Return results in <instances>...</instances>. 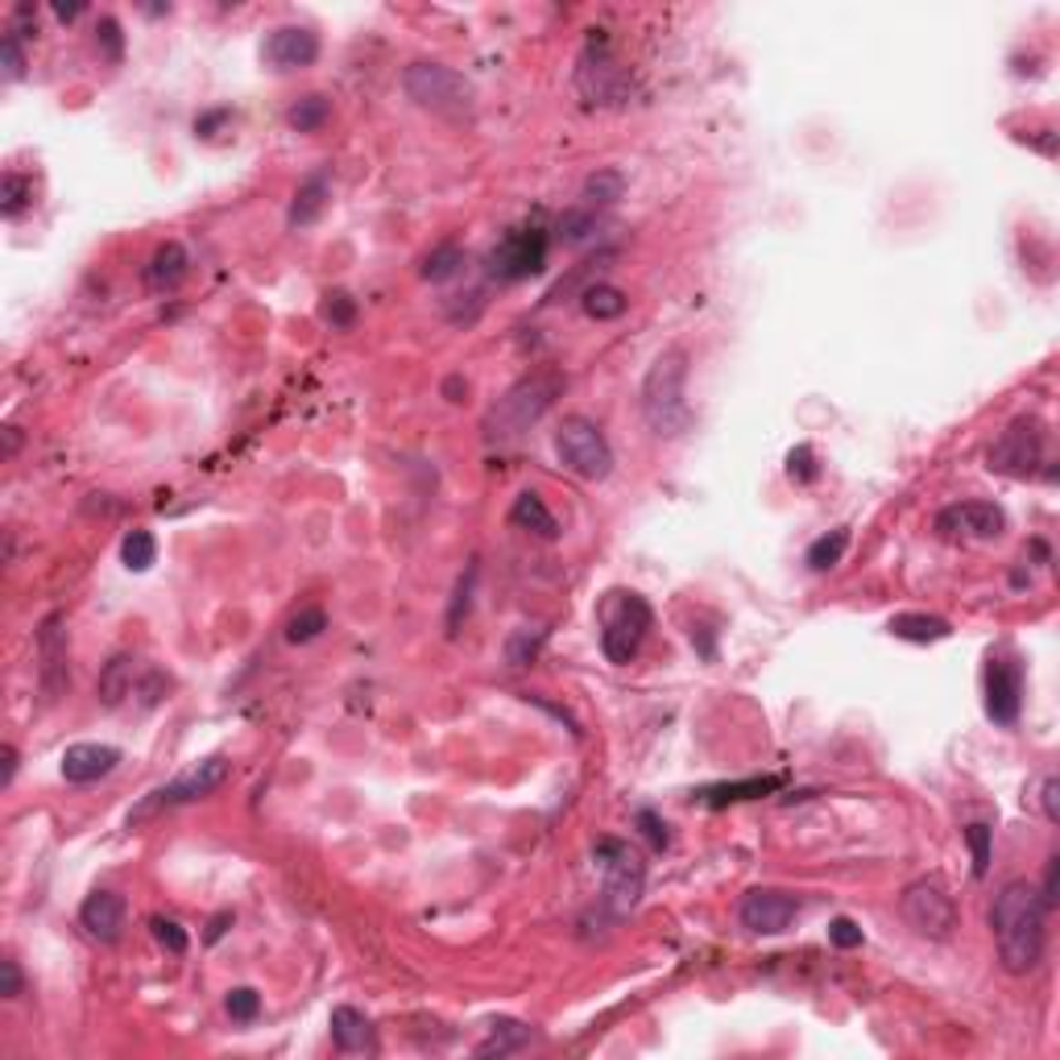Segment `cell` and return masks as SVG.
<instances>
[{
  "label": "cell",
  "mask_w": 1060,
  "mask_h": 1060,
  "mask_svg": "<svg viewBox=\"0 0 1060 1060\" xmlns=\"http://www.w3.org/2000/svg\"><path fill=\"white\" fill-rule=\"evenodd\" d=\"M30 204H34V179L21 171H4V179H0V216L18 220Z\"/></svg>",
  "instance_id": "cell-35"
},
{
  "label": "cell",
  "mask_w": 1060,
  "mask_h": 1060,
  "mask_svg": "<svg viewBox=\"0 0 1060 1060\" xmlns=\"http://www.w3.org/2000/svg\"><path fill=\"white\" fill-rule=\"evenodd\" d=\"M548 249H551V232L543 224L510 228V232L485 253V278L497 282V286H513V282H522V278L543 274V270H548Z\"/></svg>",
  "instance_id": "cell-7"
},
{
  "label": "cell",
  "mask_w": 1060,
  "mask_h": 1060,
  "mask_svg": "<svg viewBox=\"0 0 1060 1060\" xmlns=\"http://www.w3.org/2000/svg\"><path fill=\"white\" fill-rule=\"evenodd\" d=\"M621 199H626V174L614 171V166H597V171L581 183V199H576V204L601 216V212L617 207Z\"/></svg>",
  "instance_id": "cell-26"
},
{
  "label": "cell",
  "mask_w": 1060,
  "mask_h": 1060,
  "mask_svg": "<svg viewBox=\"0 0 1060 1060\" xmlns=\"http://www.w3.org/2000/svg\"><path fill=\"white\" fill-rule=\"evenodd\" d=\"M96 46L104 51L108 63H120V58H125V34H120L117 18H100V25H96Z\"/></svg>",
  "instance_id": "cell-46"
},
{
  "label": "cell",
  "mask_w": 1060,
  "mask_h": 1060,
  "mask_svg": "<svg viewBox=\"0 0 1060 1060\" xmlns=\"http://www.w3.org/2000/svg\"><path fill=\"white\" fill-rule=\"evenodd\" d=\"M187 270H191L187 249H183L179 240H166V245H158L154 257L145 261V270H141V282H145V291L171 294V291H179V286H183Z\"/></svg>",
  "instance_id": "cell-21"
},
{
  "label": "cell",
  "mask_w": 1060,
  "mask_h": 1060,
  "mask_svg": "<svg viewBox=\"0 0 1060 1060\" xmlns=\"http://www.w3.org/2000/svg\"><path fill=\"white\" fill-rule=\"evenodd\" d=\"M982 692H986V717L1003 729H1015L1024 717V659L1010 647L994 650L986 659Z\"/></svg>",
  "instance_id": "cell-12"
},
{
  "label": "cell",
  "mask_w": 1060,
  "mask_h": 1060,
  "mask_svg": "<svg viewBox=\"0 0 1060 1060\" xmlns=\"http://www.w3.org/2000/svg\"><path fill=\"white\" fill-rule=\"evenodd\" d=\"M829 944L833 949H862L866 944V932H862V923L850 920V916H837V920H829Z\"/></svg>",
  "instance_id": "cell-45"
},
{
  "label": "cell",
  "mask_w": 1060,
  "mask_h": 1060,
  "mask_svg": "<svg viewBox=\"0 0 1060 1060\" xmlns=\"http://www.w3.org/2000/svg\"><path fill=\"white\" fill-rule=\"evenodd\" d=\"M125 916H129L125 895L108 887L91 890L84 904H79V928L100 944H117L120 937H125Z\"/></svg>",
  "instance_id": "cell-18"
},
{
  "label": "cell",
  "mask_w": 1060,
  "mask_h": 1060,
  "mask_svg": "<svg viewBox=\"0 0 1060 1060\" xmlns=\"http://www.w3.org/2000/svg\"><path fill=\"white\" fill-rule=\"evenodd\" d=\"M21 991H25V974H21L18 958L4 953V961H0V994L4 998H21Z\"/></svg>",
  "instance_id": "cell-48"
},
{
  "label": "cell",
  "mask_w": 1060,
  "mask_h": 1060,
  "mask_svg": "<svg viewBox=\"0 0 1060 1060\" xmlns=\"http://www.w3.org/2000/svg\"><path fill=\"white\" fill-rule=\"evenodd\" d=\"M527 701H530V704H539V709H548V713H551V717H555V721H560V725H567V734H572V737H581V721L572 717L567 709H560V704H548V701H543V696H527Z\"/></svg>",
  "instance_id": "cell-51"
},
{
  "label": "cell",
  "mask_w": 1060,
  "mask_h": 1060,
  "mask_svg": "<svg viewBox=\"0 0 1060 1060\" xmlns=\"http://www.w3.org/2000/svg\"><path fill=\"white\" fill-rule=\"evenodd\" d=\"M327 120H332V96L324 91H307L286 108V125L294 133H320Z\"/></svg>",
  "instance_id": "cell-31"
},
{
  "label": "cell",
  "mask_w": 1060,
  "mask_h": 1060,
  "mask_svg": "<svg viewBox=\"0 0 1060 1060\" xmlns=\"http://www.w3.org/2000/svg\"><path fill=\"white\" fill-rule=\"evenodd\" d=\"M150 932H154V941L166 949V953H174V958H183L187 953V944H191V937H187V928L179 920H166V916H154L150 920Z\"/></svg>",
  "instance_id": "cell-41"
},
{
  "label": "cell",
  "mask_w": 1060,
  "mask_h": 1060,
  "mask_svg": "<svg viewBox=\"0 0 1060 1060\" xmlns=\"http://www.w3.org/2000/svg\"><path fill=\"white\" fill-rule=\"evenodd\" d=\"M327 1027H332V1043H336L340 1052H348V1057H357V1052H377L374 1024L365 1019V1010L340 1003V1007H332V1015H327Z\"/></svg>",
  "instance_id": "cell-22"
},
{
  "label": "cell",
  "mask_w": 1060,
  "mask_h": 1060,
  "mask_svg": "<svg viewBox=\"0 0 1060 1060\" xmlns=\"http://www.w3.org/2000/svg\"><path fill=\"white\" fill-rule=\"evenodd\" d=\"M634 829L647 837L650 850H668V845H671L668 821H663L655 808H638V812H634Z\"/></svg>",
  "instance_id": "cell-42"
},
{
  "label": "cell",
  "mask_w": 1060,
  "mask_h": 1060,
  "mask_svg": "<svg viewBox=\"0 0 1060 1060\" xmlns=\"http://www.w3.org/2000/svg\"><path fill=\"white\" fill-rule=\"evenodd\" d=\"M464 393H468V381H464L461 374L447 377V381H444V398H447V402H464Z\"/></svg>",
  "instance_id": "cell-55"
},
{
  "label": "cell",
  "mask_w": 1060,
  "mask_h": 1060,
  "mask_svg": "<svg viewBox=\"0 0 1060 1060\" xmlns=\"http://www.w3.org/2000/svg\"><path fill=\"white\" fill-rule=\"evenodd\" d=\"M593 857H597L601 878H605L601 883V911L609 920L630 916L638 899H642V890H647V862H642V854L630 850V841L621 837H597Z\"/></svg>",
  "instance_id": "cell-6"
},
{
  "label": "cell",
  "mask_w": 1060,
  "mask_h": 1060,
  "mask_svg": "<svg viewBox=\"0 0 1060 1060\" xmlns=\"http://www.w3.org/2000/svg\"><path fill=\"white\" fill-rule=\"evenodd\" d=\"M597 228H601V216H597V212H588V207L572 204V207L564 212V216L555 220V228H551V240H555V245H567V249H572V245H584V240L593 237Z\"/></svg>",
  "instance_id": "cell-33"
},
{
  "label": "cell",
  "mask_w": 1060,
  "mask_h": 1060,
  "mask_svg": "<svg viewBox=\"0 0 1060 1060\" xmlns=\"http://www.w3.org/2000/svg\"><path fill=\"white\" fill-rule=\"evenodd\" d=\"M991 932L1007 974H1036L1043 961V944H1048V907H1043L1040 890L1024 878L1007 883L994 895Z\"/></svg>",
  "instance_id": "cell-1"
},
{
  "label": "cell",
  "mask_w": 1060,
  "mask_h": 1060,
  "mask_svg": "<svg viewBox=\"0 0 1060 1060\" xmlns=\"http://www.w3.org/2000/svg\"><path fill=\"white\" fill-rule=\"evenodd\" d=\"M581 311L597 324H609V320H621L630 311V294L614 282H588L581 291Z\"/></svg>",
  "instance_id": "cell-27"
},
{
  "label": "cell",
  "mask_w": 1060,
  "mask_h": 1060,
  "mask_svg": "<svg viewBox=\"0 0 1060 1060\" xmlns=\"http://www.w3.org/2000/svg\"><path fill=\"white\" fill-rule=\"evenodd\" d=\"M779 775H762V779H742V783H713V787H701L692 800L704 808H725V804H742V800H758V796H770V791H779Z\"/></svg>",
  "instance_id": "cell-25"
},
{
  "label": "cell",
  "mask_w": 1060,
  "mask_h": 1060,
  "mask_svg": "<svg viewBox=\"0 0 1060 1060\" xmlns=\"http://www.w3.org/2000/svg\"><path fill=\"white\" fill-rule=\"evenodd\" d=\"M228 928H232V911H216V916L207 920L204 944H220L224 937H228Z\"/></svg>",
  "instance_id": "cell-52"
},
{
  "label": "cell",
  "mask_w": 1060,
  "mask_h": 1060,
  "mask_svg": "<svg viewBox=\"0 0 1060 1060\" xmlns=\"http://www.w3.org/2000/svg\"><path fill=\"white\" fill-rule=\"evenodd\" d=\"M21 447V431L18 428H4V461H13Z\"/></svg>",
  "instance_id": "cell-56"
},
{
  "label": "cell",
  "mask_w": 1060,
  "mask_h": 1060,
  "mask_svg": "<svg viewBox=\"0 0 1060 1060\" xmlns=\"http://www.w3.org/2000/svg\"><path fill=\"white\" fill-rule=\"evenodd\" d=\"M402 91L411 96L414 108L447 120L473 117V108H477V87L468 84L456 67L431 63V58H419V63L402 71Z\"/></svg>",
  "instance_id": "cell-5"
},
{
  "label": "cell",
  "mask_w": 1060,
  "mask_h": 1060,
  "mask_svg": "<svg viewBox=\"0 0 1060 1060\" xmlns=\"http://www.w3.org/2000/svg\"><path fill=\"white\" fill-rule=\"evenodd\" d=\"M464 266H468V253H464L461 245H456V240H440V245L423 257L419 274H423V282H452V278L464 274Z\"/></svg>",
  "instance_id": "cell-30"
},
{
  "label": "cell",
  "mask_w": 1060,
  "mask_h": 1060,
  "mask_svg": "<svg viewBox=\"0 0 1060 1060\" xmlns=\"http://www.w3.org/2000/svg\"><path fill=\"white\" fill-rule=\"evenodd\" d=\"M117 767H120V750L117 746H104V742H75V746L63 750V762H58L63 779L75 787L100 783L104 775H112Z\"/></svg>",
  "instance_id": "cell-19"
},
{
  "label": "cell",
  "mask_w": 1060,
  "mask_h": 1060,
  "mask_svg": "<svg viewBox=\"0 0 1060 1060\" xmlns=\"http://www.w3.org/2000/svg\"><path fill=\"white\" fill-rule=\"evenodd\" d=\"M228 770H232L228 767V758H224V754H212V758H204L199 767H191L187 775H179V779H171V783L154 787V791L129 812V824L150 821V816H158V812L195 804V800H204V796H212V791H220V787L228 783Z\"/></svg>",
  "instance_id": "cell-10"
},
{
  "label": "cell",
  "mask_w": 1060,
  "mask_h": 1060,
  "mask_svg": "<svg viewBox=\"0 0 1060 1060\" xmlns=\"http://www.w3.org/2000/svg\"><path fill=\"white\" fill-rule=\"evenodd\" d=\"M0 758H4V775H0V787H13V779H18V746L13 742H4L0 746Z\"/></svg>",
  "instance_id": "cell-54"
},
{
  "label": "cell",
  "mask_w": 1060,
  "mask_h": 1060,
  "mask_svg": "<svg viewBox=\"0 0 1060 1060\" xmlns=\"http://www.w3.org/2000/svg\"><path fill=\"white\" fill-rule=\"evenodd\" d=\"M228 117H232V108H212V112H204V117L195 120V133H199V138H212Z\"/></svg>",
  "instance_id": "cell-53"
},
{
  "label": "cell",
  "mask_w": 1060,
  "mask_h": 1060,
  "mask_svg": "<svg viewBox=\"0 0 1060 1060\" xmlns=\"http://www.w3.org/2000/svg\"><path fill=\"white\" fill-rule=\"evenodd\" d=\"M937 530L941 534H965V539H1003L1007 534V513L994 501H958V506H944L937 513Z\"/></svg>",
  "instance_id": "cell-16"
},
{
  "label": "cell",
  "mask_w": 1060,
  "mask_h": 1060,
  "mask_svg": "<svg viewBox=\"0 0 1060 1060\" xmlns=\"http://www.w3.org/2000/svg\"><path fill=\"white\" fill-rule=\"evenodd\" d=\"M543 642H548V630H534V634L513 630L510 638H506V663H510V668H527Z\"/></svg>",
  "instance_id": "cell-40"
},
{
  "label": "cell",
  "mask_w": 1060,
  "mask_h": 1060,
  "mask_svg": "<svg viewBox=\"0 0 1060 1060\" xmlns=\"http://www.w3.org/2000/svg\"><path fill=\"white\" fill-rule=\"evenodd\" d=\"M530 1043V1027L518 1024V1019H494L489 1024V1036L473 1048L477 1057H510V1052H518V1048H527Z\"/></svg>",
  "instance_id": "cell-29"
},
{
  "label": "cell",
  "mask_w": 1060,
  "mask_h": 1060,
  "mask_svg": "<svg viewBox=\"0 0 1060 1060\" xmlns=\"http://www.w3.org/2000/svg\"><path fill=\"white\" fill-rule=\"evenodd\" d=\"M357 315H360V307L348 291H327L324 303H320V320H324L332 332H348V327L357 324Z\"/></svg>",
  "instance_id": "cell-37"
},
{
  "label": "cell",
  "mask_w": 1060,
  "mask_h": 1060,
  "mask_svg": "<svg viewBox=\"0 0 1060 1060\" xmlns=\"http://www.w3.org/2000/svg\"><path fill=\"white\" fill-rule=\"evenodd\" d=\"M1057 890H1060V857L1052 854L1048 862H1043V887H1040V899H1043V907H1048V911H1057V907H1060Z\"/></svg>",
  "instance_id": "cell-49"
},
{
  "label": "cell",
  "mask_w": 1060,
  "mask_h": 1060,
  "mask_svg": "<svg viewBox=\"0 0 1060 1060\" xmlns=\"http://www.w3.org/2000/svg\"><path fill=\"white\" fill-rule=\"evenodd\" d=\"M84 13V4H54V18L58 21H75Z\"/></svg>",
  "instance_id": "cell-57"
},
{
  "label": "cell",
  "mask_w": 1060,
  "mask_h": 1060,
  "mask_svg": "<svg viewBox=\"0 0 1060 1060\" xmlns=\"http://www.w3.org/2000/svg\"><path fill=\"white\" fill-rule=\"evenodd\" d=\"M560 393H564V377L551 374V369L513 381L510 390L489 407V414H485V440L510 444L518 435H527V431L555 407Z\"/></svg>",
  "instance_id": "cell-3"
},
{
  "label": "cell",
  "mask_w": 1060,
  "mask_h": 1060,
  "mask_svg": "<svg viewBox=\"0 0 1060 1060\" xmlns=\"http://www.w3.org/2000/svg\"><path fill=\"white\" fill-rule=\"evenodd\" d=\"M332 204V174L327 171H311L299 187H294V199L286 207V228L291 232H303L311 224H320V216Z\"/></svg>",
  "instance_id": "cell-20"
},
{
  "label": "cell",
  "mask_w": 1060,
  "mask_h": 1060,
  "mask_svg": "<svg viewBox=\"0 0 1060 1060\" xmlns=\"http://www.w3.org/2000/svg\"><path fill=\"white\" fill-rule=\"evenodd\" d=\"M327 630V614L320 609V605H303L299 614L286 621V642H294V647H307V642H315L320 634Z\"/></svg>",
  "instance_id": "cell-38"
},
{
  "label": "cell",
  "mask_w": 1060,
  "mask_h": 1060,
  "mask_svg": "<svg viewBox=\"0 0 1060 1060\" xmlns=\"http://www.w3.org/2000/svg\"><path fill=\"white\" fill-rule=\"evenodd\" d=\"M965 845L974 854V878H986L991 874V857H994V829L991 824L974 821L965 829Z\"/></svg>",
  "instance_id": "cell-39"
},
{
  "label": "cell",
  "mask_w": 1060,
  "mask_h": 1060,
  "mask_svg": "<svg viewBox=\"0 0 1060 1060\" xmlns=\"http://www.w3.org/2000/svg\"><path fill=\"white\" fill-rule=\"evenodd\" d=\"M800 911H804L800 895L779 887H750L737 899V923L754 937H783Z\"/></svg>",
  "instance_id": "cell-15"
},
{
  "label": "cell",
  "mask_w": 1060,
  "mask_h": 1060,
  "mask_svg": "<svg viewBox=\"0 0 1060 1060\" xmlns=\"http://www.w3.org/2000/svg\"><path fill=\"white\" fill-rule=\"evenodd\" d=\"M133 680H138V659H133L129 650H117L100 668V680H96V701H100V709H120V704L133 696Z\"/></svg>",
  "instance_id": "cell-23"
},
{
  "label": "cell",
  "mask_w": 1060,
  "mask_h": 1060,
  "mask_svg": "<svg viewBox=\"0 0 1060 1060\" xmlns=\"http://www.w3.org/2000/svg\"><path fill=\"white\" fill-rule=\"evenodd\" d=\"M555 456L567 473H576L581 480H605L614 473V447L605 440V431L584 419V414H567L560 431H555Z\"/></svg>",
  "instance_id": "cell-9"
},
{
  "label": "cell",
  "mask_w": 1060,
  "mask_h": 1060,
  "mask_svg": "<svg viewBox=\"0 0 1060 1060\" xmlns=\"http://www.w3.org/2000/svg\"><path fill=\"white\" fill-rule=\"evenodd\" d=\"M477 576H480V564L473 560V564L464 567L461 581H456V593H452V605H447V634H461V626L468 621V614H473V593H477Z\"/></svg>",
  "instance_id": "cell-36"
},
{
  "label": "cell",
  "mask_w": 1060,
  "mask_h": 1060,
  "mask_svg": "<svg viewBox=\"0 0 1060 1060\" xmlns=\"http://www.w3.org/2000/svg\"><path fill=\"white\" fill-rule=\"evenodd\" d=\"M597 621H601V650L605 659L626 668L634 655L642 650L647 642L650 626H655V609L642 593H630V588H609L597 605Z\"/></svg>",
  "instance_id": "cell-4"
},
{
  "label": "cell",
  "mask_w": 1060,
  "mask_h": 1060,
  "mask_svg": "<svg viewBox=\"0 0 1060 1060\" xmlns=\"http://www.w3.org/2000/svg\"><path fill=\"white\" fill-rule=\"evenodd\" d=\"M261 58L274 71H303L320 58V34L311 25H278L266 37Z\"/></svg>",
  "instance_id": "cell-17"
},
{
  "label": "cell",
  "mask_w": 1060,
  "mask_h": 1060,
  "mask_svg": "<svg viewBox=\"0 0 1060 1060\" xmlns=\"http://www.w3.org/2000/svg\"><path fill=\"white\" fill-rule=\"evenodd\" d=\"M899 642H911V647H928V642H944L949 634H953V626L944 621V617L937 614H899L890 617L887 626Z\"/></svg>",
  "instance_id": "cell-28"
},
{
  "label": "cell",
  "mask_w": 1060,
  "mask_h": 1060,
  "mask_svg": "<svg viewBox=\"0 0 1060 1060\" xmlns=\"http://www.w3.org/2000/svg\"><path fill=\"white\" fill-rule=\"evenodd\" d=\"M224 1010H228L237 1024H253L257 1015H261V994H257L253 986H237V991H228V998H224Z\"/></svg>",
  "instance_id": "cell-43"
},
{
  "label": "cell",
  "mask_w": 1060,
  "mask_h": 1060,
  "mask_svg": "<svg viewBox=\"0 0 1060 1060\" xmlns=\"http://www.w3.org/2000/svg\"><path fill=\"white\" fill-rule=\"evenodd\" d=\"M0 54H4V79H21V75H25V46H21L18 30H4Z\"/></svg>",
  "instance_id": "cell-47"
},
{
  "label": "cell",
  "mask_w": 1060,
  "mask_h": 1060,
  "mask_svg": "<svg viewBox=\"0 0 1060 1060\" xmlns=\"http://www.w3.org/2000/svg\"><path fill=\"white\" fill-rule=\"evenodd\" d=\"M642 423L659 440H680L692 428V407H688V353L680 344L663 348L650 360L642 390H638Z\"/></svg>",
  "instance_id": "cell-2"
},
{
  "label": "cell",
  "mask_w": 1060,
  "mask_h": 1060,
  "mask_svg": "<svg viewBox=\"0 0 1060 1060\" xmlns=\"http://www.w3.org/2000/svg\"><path fill=\"white\" fill-rule=\"evenodd\" d=\"M1043 452H1048V428L1043 419L1036 414H1019L1015 423H1007V431L994 440V447L986 452V468L998 473V477L1010 480H1027L1036 477L1043 464Z\"/></svg>",
  "instance_id": "cell-8"
},
{
  "label": "cell",
  "mask_w": 1060,
  "mask_h": 1060,
  "mask_svg": "<svg viewBox=\"0 0 1060 1060\" xmlns=\"http://www.w3.org/2000/svg\"><path fill=\"white\" fill-rule=\"evenodd\" d=\"M71 688V634L67 617L46 614L37 626V692L42 701H63Z\"/></svg>",
  "instance_id": "cell-13"
},
{
  "label": "cell",
  "mask_w": 1060,
  "mask_h": 1060,
  "mask_svg": "<svg viewBox=\"0 0 1060 1060\" xmlns=\"http://www.w3.org/2000/svg\"><path fill=\"white\" fill-rule=\"evenodd\" d=\"M787 477L796 480V485H812V480L821 477V464H816V452L808 444L791 447L787 452Z\"/></svg>",
  "instance_id": "cell-44"
},
{
  "label": "cell",
  "mask_w": 1060,
  "mask_h": 1060,
  "mask_svg": "<svg viewBox=\"0 0 1060 1060\" xmlns=\"http://www.w3.org/2000/svg\"><path fill=\"white\" fill-rule=\"evenodd\" d=\"M510 527L527 530V534H534V539H560V522H555V513L548 510V501L534 494V489H522V494L513 497L510 506Z\"/></svg>",
  "instance_id": "cell-24"
},
{
  "label": "cell",
  "mask_w": 1060,
  "mask_h": 1060,
  "mask_svg": "<svg viewBox=\"0 0 1060 1060\" xmlns=\"http://www.w3.org/2000/svg\"><path fill=\"white\" fill-rule=\"evenodd\" d=\"M1057 796H1060V779H1057V775H1048V779L1040 783V808H1043V821H1048V824H1060Z\"/></svg>",
  "instance_id": "cell-50"
},
{
  "label": "cell",
  "mask_w": 1060,
  "mask_h": 1060,
  "mask_svg": "<svg viewBox=\"0 0 1060 1060\" xmlns=\"http://www.w3.org/2000/svg\"><path fill=\"white\" fill-rule=\"evenodd\" d=\"M845 551H850V527H837V530H829V534H821V539L808 543L804 564L812 567V572H833V567L845 560Z\"/></svg>",
  "instance_id": "cell-32"
},
{
  "label": "cell",
  "mask_w": 1060,
  "mask_h": 1060,
  "mask_svg": "<svg viewBox=\"0 0 1060 1060\" xmlns=\"http://www.w3.org/2000/svg\"><path fill=\"white\" fill-rule=\"evenodd\" d=\"M120 564L129 567V572H150V567L158 564V539L154 530L145 527H133L125 539H120Z\"/></svg>",
  "instance_id": "cell-34"
},
{
  "label": "cell",
  "mask_w": 1060,
  "mask_h": 1060,
  "mask_svg": "<svg viewBox=\"0 0 1060 1060\" xmlns=\"http://www.w3.org/2000/svg\"><path fill=\"white\" fill-rule=\"evenodd\" d=\"M899 911H904V920L911 923L920 937H928V941H949L953 928H958V907L944 895L941 883H932V878L911 883V887L904 890V899H899Z\"/></svg>",
  "instance_id": "cell-14"
},
{
  "label": "cell",
  "mask_w": 1060,
  "mask_h": 1060,
  "mask_svg": "<svg viewBox=\"0 0 1060 1060\" xmlns=\"http://www.w3.org/2000/svg\"><path fill=\"white\" fill-rule=\"evenodd\" d=\"M576 91H581L588 104H601V108L630 100L634 75H630V67L617 63L605 37H588L581 63H576Z\"/></svg>",
  "instance_id": "cell-11"
}]
</instances>
